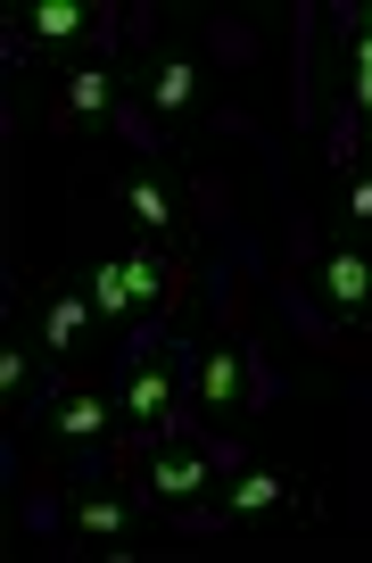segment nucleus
<instances>
[{"label": "nucleus", "mask_w": 372, "mask_h": 563, "mask_svg": "<svg viewBox=\"0 0 372 563\" xmlns=\"http://www.w3.org/2000/svg\"><path fill=\"white\" fill-rule=\"evenodd\" d=\"M298 274L315 282L323 323H331V332L372 316V249L364 241H315V232L298 224Z\"/></svg>", "instance_id": "nucleus-5"}, {"label": "nucleus", "mask_w": 372, "mask_h": 563, "mask_svg": "<svg viewBox=\"0 0 372 563\" xmlns=\"http://www.w3.org/2000/svg\"><path fill=\"white\" fill-rule=\"evenodd\" d=\"M34 415H42V431L75 456V473H83V481H100V464H116V440H124L116 389H75V382H58V373H50Z\"/></svg>", "instance_id": "nucleus-3"}, {"label": "nucleus", "mask_w": 372, "mask_h": 563, "mask_svg": "<svg viewBox=\"0 0 372 563\" xmlns=\"http://www.w3.org/2000/svg\"><path fill=\"white\" fill-rule=\"evenodd\" d=\"M0 398L18 422H34V349H0Z\"/></svg>", "instance_id": "nucleus-15"}, {"label": "nucleus", "mask_w": 372, "mask_h": 563, "mask_svg": "<svg viewBox=\"0 0 372 563\" xmlns=\"http://www.w3.org/2000/svg\"><path fill=\"white\" fill-rule=\"evenodd\" d=\"M108 199H116V208L133 216V224L149 232V241L182 224V191H174V183L158 175V166H133V175H116V191H108Z\"/></svg>", "instance_id": "nucleus-10"}, {"label": "nucleus", "mask_w": 372, "mask_h": 563, "mask_svg": "<svg viewBox=\"0 0 372 563\" xmlns=\"http://www.w3.org/2000/svg\"><path fill=\"white\" fill-rule=\"evenodd\" d=\"M182 382H191L199 415H224V422H240V415L282 398V382L266 373L257 349H191V373H182Z\"/></svg>", "instance_id": "nucleus-6"}, {"label": "nucleus", "mask_w": 372, "mask_h": 563, "mask_svg": "<svg viewBox=\"0 0 372 563\" xmlns=\"http://www.w3.org/2000/svg\"><path fill=\"white\" fill-rule=\"evenodd\" d=\"M116 34H124L116 0H34V9H18V42H42V51H58V42H108L116 51Z\"/></svg>", "instance_id": "nucleus-8"}, {"label": "nucleus", "mask_w": 372, "mask_h": 563, "mask_svg": "<svg viewBox=\"0 0 372 563\" xmlns=\"http://www.w3.org/2000/svg\"><path fill=\"white\" fill-rule=\"evenodd\" d=\"M339 18H348V25H356V34H364V42H372V9H339Z\"/></svg>", "instance_id": "nucleus-17"}, {"label": "nucleus", "mask_w": 372, "mask_h": 563, "mask_svg": "<svg viewBox=\"0 0 372 563\" xmlns=\"http://www.w3.org/2000/svg\"><path fill=\"white\" fill-rule=\"evenodd\" d=\"M133 514H142V489L133 497H116V489H75L67 506L58 497H34L25 506V530H67V539H83V547H108V555H133Z\"/></svg>", "instance_id": "nucleus-7"}, {"label": "nucleus", "mask_w": 372, "mask_h": 563, "mask_svg": "<svg viewBox=\"0 0 372 563\" xmlns=\"http://www.w3.org/2000/svg\"><path fill=\"white\" fill-rule=\"evenodd\" d=\"M83 323H100L91 316V290H50V299H42V356H67L75 340H83Z\"/></svg>", "instance_id": "nucleus-12"}, {"label": "nucleus", "mask_w": 372, "mask_h": 563, "mask_svg": "<svg viewBox=\"0 0 372 563\" xmlns=\"http://www.w3.org/2000/svg\"><path fill=\"white\" fill-rule=\"evenodd\" d=\"M339 51H348V100H339V117H356V124H372V42L356 34V25H339Z\"/></svg>", "instance_id": "nucleus-14"}, {"label": "nucleus", "mask_w": 372, "mask_h": 563, "mask_svg": "<svg viewBox=\"0 0 372 563\" xmlns=\"http://www.w3.org/2000/svg\"><path fill=\"white\" fill-rule=\"evenodd\" d=\"M58 124H124V108H116V75H108V67H75V75H58Z\"/></svg>", "instance_id": "nucleus-11"}, {"label": "nucleus", "mask_w": 372, "mask_h": 563, "mask_svg": "<svg viewBox=\"0 0 372 563\" xmlns=\"http://www.w3.org/2000/svg\"><path fill=\"white\" fill-rule=\"evenodd\" d=\"M290 497H298V481L290 473H232V489H224V506H191L182 514V530H224V522H257V514H282Z\"/></svg>", "instance_id": "nucleus-9"}, {"label": "nucleus", "mask_w": 372, "mask_h": 563, "mask_svg": "<svg viewBox=\"0 0 372 563\" xmlns=\"http://www.w3.org/2000/svg\"><path fill=\"white\" fill-rule=\"evenodd\" d=\"M116 464L133 473L142 506H182V514H191L207 481L240 473V440H199V431H124Z\"/></svg>", "instance_id": "nucleus-1"}, {"label": "nucleus", "mask_w": 372, "mask_h": 563, "mask_svg": "<svg viewBox=\"0 0 372 563\" xmlns=\"http://www.w3.org/2000/svg\"><path fill=\"white\" fill-rule=\"evenodd\" d=\"M166 332L158 323H133L124 332V382H116V406H124V431H191V415H182V373L166 365Z\"/></svg>", "instance_id": "nucleus-4"}, {"label": "nucleus", "mask_w": 372, "mask_h": 563, "mask_svg": "<svg viewBox=\"0 0 372 563\" xmlns=\"http://www.w3.org/2000/svg\"><path fill=\"white\" fill-rule=\"evenodd\" d=\"M348 216L372 224V175H364V166H348Z\"/></svg>", "instance_id": "nucleus-16"}, {"label": "nucleus", "mask_w": 372, "mask_h": 563, "mask_svg": "<svg viewBox=\"0 0 372 563\" xmlns=\"http://www.w3.org/2000/svg\"><path fill=\"white\" fill-rule=\"evenodd\" d=\"M142 91H149V117L174 124V117H191V108H199V67H191V58H158Z\"/></svg>", "instance_id": "nucleus-13"}, {"label": "nucleus", "mask_w": 372, "mask_h": 563, "mask_svg": "<svg viewBox=\"0 0 372 563\" xmlns=\"http://www.w3.org/2000/svg\"><path fill=\"white\" fill-rule=\"evenodd\" d=\"M83 290H91V316L108 332H133V323H158L191 290V265L166 257V249H116V257H100L83 274Z\"/></svg>", "instance_id": "nucleus-2"}]
</instances>
